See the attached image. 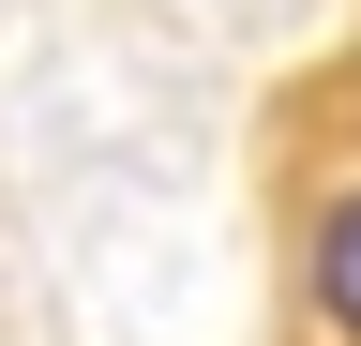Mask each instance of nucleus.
<instances>
[{"mask_svg": "<svg viewBox=\"0 0 361 346\" xmlns=\"http://www.w3.org/2000/svg\"><path fill=\"white\" fill-rule=\"evenodd\" d=\"M316 301H331V331L361 346V196H331V226H316Z\"/></svg>", "mask_w": 361, "mask_h": 346, "instance_id": "obj_1", "label": "nucleus"}]
</instances>
